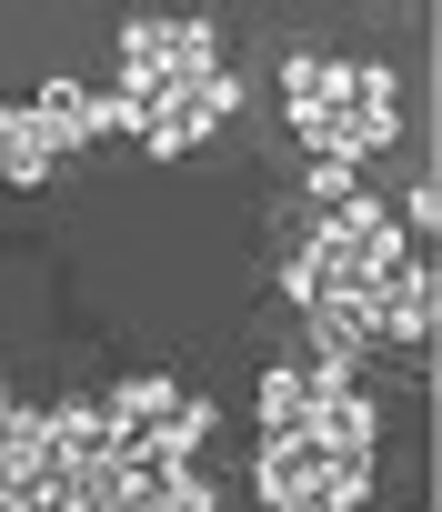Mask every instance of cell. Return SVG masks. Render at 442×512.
I'll list each match as a JSON object with an SVG mask.
<instances>
[{
  "label": "cell",
  "mask_w": 442,
  "mask_h": 512,
  "mask_svg": "<svg viewBox=\"0 0 442 512\" xmlns=\"http://www.w3.org/2000/svg\"><path fill=\"white\" fill-rule=\"evenodd\" d=\"M232 101H242V81H232V71L171 81V91H161V111L141 121V151H151V161H181L191 141H211V121H232Z\"/></svg>",
  "instance_id": "6da1fadb"
},
{
  "label": "cell",
  "mask_w": 442,
  "mask_h": 512,
  "mask_svg": "<svg viewBox=\"0 0 442 512\" xmlns=\"http://www.w3.org/2000/svg\"><path fill=\"white\" fill-rule=\"evenodd\" d=\"M352 101H392V71L342 61V51H292L282 61V111H352Z\"/></svg>",
  "instance_id": "7a4b0ae2"
},
{
  "label": "cell",
  "mask_w": 442,
  "mask_h": 512,
  "mask_svg": "<svg viewBox=\"0 0 442 512\" xmlns=\"http://www.w3.org/2000/svg\"><path fill=\"white\" fill-rule=\"evenodd\" d=\"M21 111H31V131H41V151H51V161L101 141V91H91V81H41Z\"/></svg>",
  "instance_id": "3957f363"
},
{
  "label": "cell",
  "mask_w": 442,
  "mask_h": 512,
  "mask_svg": "<svg viewBox=\"0 0 442 512\" xmlns=\"http://www.w3.org/2000/svg\"><path fill=\"white\" fill-rule=\"evenodd\" d=\"M432 322H442V282H432V262H402V272L382 282L372 332H382V342H432Z\"/></svg>",
  "instance_id": "277c9868"
},
{
  "label": "cell",
  "mask_w": 442,
  "mask_h": 512,
  "mask_svg": "<svg viewBox=\"0 0 442 512\" xmlns=\"http://www.w3.org/2000/svg\"><path fill=\"white\" fill-rule=\"evenodd\" d=\"M322 452H312V432H272L262 452H252V482H262V512L272 502H302V492H322Z\"/></svg>",
  "instance_id": "5b68a950"
},
{
  "label": "cell",
  "mask_w": 442,
  "mask_h": 512,
  "mask_svg": "<svg viewBox=\"0 0 442 512\" xmlns=\"http://www.w3.org/2000/svg\"><path fill=\"white\" fill-rule=\"evenodd\" d=\"M252 412H262V442H272V432H312V412H322V372H312V362L262 372V402H252Z\"/></svg>",
  "instance_id": "8992f818"
},
{
  "label": "cell",
  "mask_w": 442,
  "mask_h": 512,
  "mask_svg": "<svg viewBox=\"0 0 442 512\" xmlns=\"http://www.w3.org/2000/svg\"><path fill=\"white\" fill-rule=\"evenodd\" d=\"M41 171H51V151H41V131H31V111L11 101V111H0V181H21V191H31Z\"/></svg>",
  "instance_id": "52a82bcc"
},
{
  "label": "cell",
  "mask_w": 442,
  "mask_h": 512,
  "mask_svg": "<svg viewBox=\"0 0 442 512\" xmlns=\"http://www.w3.org/2000/svg\"><path fill=\"white\" fill-rule=\"evenodd\" d=\"M302 201H312V211H342V201H352V161H312V171H302Z\"/></svg>",
  "instance_id": "ba28073f"
},
{
  "label": "cell",
  "mask_w": 442,
  "mask_h": 512,
  "mask_svg": "<svg viewBox=\"0 0 442 512\" xmlns=\"http://www.w3.org/2000/svg\"><path fill=\"white\" fill-rule=\"evenodd\" d=\"M412 231H422V241L442 231V191H432V171H422V181H412V201H402V241H412Z\"/></svg>",
  "instance_id": "9c48e42d"
},
{
  "label": "cell",
  "mask_w": 442,
  "mask_h": 512,
  "mask_svg": "<svg viewBox=\"0 0 442 512\" xmlns=\"http://www.w3.org/2000/svg\"><path fill=\"white\" fill-rule=\"evenodd\" d=\"M272 512H342L332 492H302V502H272Z\"/></svg>",
  "instance_id": "30bf717a"
},
{
  "label": "cell",
  "mask_w": 442,
  "mask_h": 512,
  "mask_svg": "<svg viewBox=\"0 0 442 512\" xmlns=\"http://www.w3.org/2000/svg\"><path fill=\"white\" fill-rule=\"evenodd\" d=\"M0 512H31V492H21V482H11V472H0Z\"/></svg>",
  "instance_id": "8fae6325"
},
{
  "label": "cell",
  "mask_w": 442,
  "mask_h": 512,
  "mask_svg": "<svg viewBox=\"0 0 442 512\" xmlns=\"http://www.w3.org/2000/svg\"><path fill=\"white\" fill-rule=\"evenodd\" d=\"M11 412H21V402H11V382H0V432H11Z\"/></svg>",
  "instance_id": "7c38bea8"
},
{
  "label": "cell",
  "mask_w": 442,
  "mask_h": 512,
  "mask_svg": "<svg viewBox=\"0 0 442 512\" xmlns=\"http://www.w3.org/2000/svg\"><path fill=\"white\" fill-rule=\"evenodd\" d=\"M0 111H11V101H0Z\"/></svg>",
  "instance_id": "4fadbf2b"
}]
</instances>
